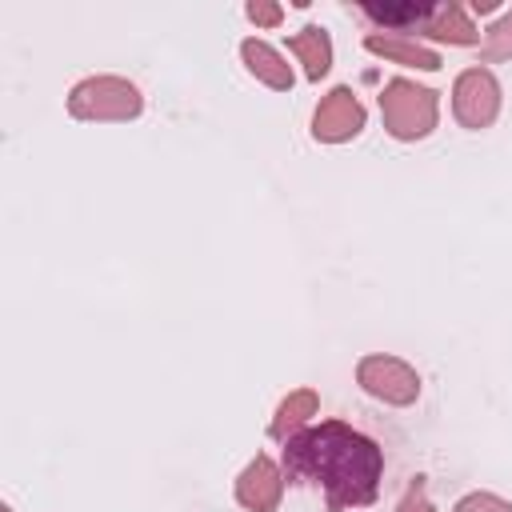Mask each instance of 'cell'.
I'll list each match as a JSON object with an SVG mask.
<instances>
[{"label": "cell", "mask_w": 512, "mask_h": 512, "mask_svg": "<svg viewBox=\"0 0 512 512\" xmlns=\"http://www.w3.org/2000/svg\"><path fill=\"white\" fill-rule=\"evenodd\" d=\"M284 472L292 480H308L324 488L328 508L344 512L376 500L384 476V452L364 432L340 420H320L284 440Z\"/></svg>", "instance_id": "1"}, {"label": "cell", "mask_w": 512, "mask_h": 512, "mask_svg": "<svg viewBox=\"0 0 512 512\" xmlns=\"http://www.w3.org/2000/svg\"><path fill=\"white\" fill-rule=\"evenodd\" d=\"M380 116L396 140H420L436 128V92L412 80H388L380 92Z\"/></svg>", "instance_id": "2"}, {"label": "cell", "mask_w": 512, "mask_h": 512, "mask_svg": "<svg viewBox=\"0 0 512 512\" xmlns=\"http://www.w3.org/2000/svg\"><path fill=\"white\" fill-rule=\"evenodd\" d=\"M68 108L80 120H132L140 116V92L120 76H92L72 88Z\"/></svg>", "instance_id": "3"}, {"label": "cell", "mask_w": 512, "mask_h": 512, "mask_svg": "<svg viewBox=\"0 0 512 512\" xmlns=\"http://www.w3.org/2000/svg\"><path fill=\"white\" fill-rule=\"evenodd\" d=\"M452 112L464 128H488L500 112V84L484 68H468L456 76L452 88Z\"/></svg>", "instance_id": "4"}, {"label": "cell", "mask_w": 512, "mask_h": 512, "mask_svg": "<svg viewBox=\"0 0 512 512\" xmlns=\"http://www.w3.org/2000/svg\"><path fill=\"white\" fill-rule=\"evenodd\" d=\"M356 376L384 404H412L420 396V376L396 356H364Z\"/></svg>", "instance_id": "5"}, {"label": "cell", "mask_w": 512, "mask_h": 512, "mask_svg": "<svg viewBox=\"0 0 512 512\" xmlns=\"http://www.w3.org/2000/svg\"><path fill=\"white\" fill-rule=\"evenodd\" d=\"M360 128H364V104L356 100L352 88H332L320 100L316 116H312V136L316 140H328V144L352 140Z\"/></svg>", "instance_id": "6"}, {"label": "cell", "mask_w": 512, "mask_h": 512, "mask_svg": "<svg viewBox=\"0 0 512 512\" xmlns=\"http://www.w3.org/2000/svg\"><path fill=\"white\" fill-rule=\"evenodd\" d=\"M280 496H284V476L268 456H256L236 480V500L248 512H272L280 504Z\"/></svg>", "instance_id": "7"}, {"label": "cell", "mask_w": 512, "mask_h": 512, "mask_svg": "<svg viewBox=\"0 0 512 512\" xmlns=\"http://www.w3.org/2000/svg\"><path fill=\"white\" fill-rule=\"evenodd\" d=\"M240 56H244V64H248V72L252 76H260L268 88H292V68L284 64V56L276 52V48H268L264 40H244L240 44Z\"/></svg>", "instance_id": "8"}, {"label": "cell", "mask_w": 512, "mask_h": 512, "mask_svg": "<svg viewBox=\"0 0 512 512\" xmlns=\"http://www.w3.org/2000/svg\"><path fill=\"white\" fill-rule=\"evenodd\" d=\"M364 48L368 52H376V56H384V60H396V64H412V68H424V72H436L440 68V56L432 52V48H424V44H416V40H400V36H368L364 40Z\"/></svg>", "instance_id": "9"}, {"label": "cell", "mask_w": 512, "mask_h": 512, "mask_svg": "<svg viewBox=\"0 0 512 512\" xmlns=\"http://www.w3.org/2000/svg\"><path fill=\"white\" fill-rule=\"evenodd\" d=\"M288 52L300 56L308 80H320V76L332 68V40H328V32L316 28V24H308L304 32H296V36L288 40Z\"/></svg>", "instance_id": "10"}, {"label": "cell", "mask_w": 512, "mask_h": 512, "mask_svg": "<svg viewBox=\"0 0 512 512\" xmlns=\"http://www.w3.org/2000/svg\"><path fill=\"white\" fill-rule=\"evenodd\" d=\"M424 36H436V40H448V44H476V24L464 16V8L460 4H444V8H436V16L420 28Z\"/></svg>", "instance_id": "11"}, {"label": "cell", "mask_w": 512, "mask_h": 512, "mask_svg": "<svg viewBox=\"0 0 512 512\" xmlns=\"http://www.w3.org/2000/svg\"><path fill=\"white\" fill-rule=\"evenodd\" d=\"M360 12L384 28H424L436 16L432 4H412V0L408 4H360Z\"/></svg>", "instance_id": "12"}, {"label": "cell", "mask_w": 512, "mask_h": 512, "mask_svg": "<svg viewBox=\"0 0 512 512\" xmlns=\"http://www.w3.org/2000/svg\"><path fill=\"white\" fill-rule=\"evenodd\" d=\"M308 416H316V392H292L280 408H276V420H272V436L276 440H288L292 432H300V424L308 420Z\"/></svg>", "instance_id": "13"}, {"label": "cell", "mask_w": 512, "mask_h": 512, "mask_svg": "<svg viewBox=\"0 0 512 512\" xmlns=\"http://www.w3.org/2000/svg\"><path fill=\"white\" fill-rule=\"evenodd\" d=\"M480 56H484V60H508V56H512V12H508L500 24L488 28V44H484Z\"/></svg>", "instance_id": "14"}, {"label": "cell", "mask_w": 512, "mask_h": 512, "mask_svg": "<svg viewBox=\"0 0 512 512\" xmlns=\"http://www.w3.org/2000/svg\"><path fill=\"white\" fill-rule=\"evenodd\" d=\"M456 512H512V504H504V500L492 496V492H472V496H464V500L456 504Z\"/></svg>", "instance_id": "15"}, {"label": "cell", "mask_w": 512, "mask_h": 512, "mask_svg": "<svg viewBox=\"0 0 512 512\" xmlns=\"http://www.w3.org/2000/svg\"><path fill=\"white\" fill-rule=\"evenodd\" d=\"M396 512H432V504H428V496H424V484H420V480L404 492V500L396 504Z\"/></svg>", "instance_id": "16"}, {"label": "cell", "mask_w": 512, "mask_h": 512, "mask_svg": "<svg viewBox=\"0 0 512 512\" xmlns=\"http://www.w3.org/2000/svg\"><path fill=\"white\" fill-rule=\"evenodd\" d=\"M248 20H256V24H280V8L276 4H248Z\"/></svg>", "instance_id": "17"}]
</instances>
